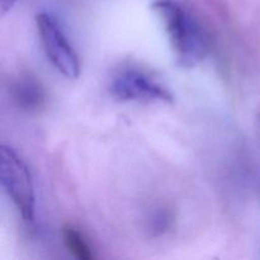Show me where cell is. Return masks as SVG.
<instances>
[{
  "label": "cell",
  "instance_id": "obj_5",
  "mask_svg": "<svg viewBox=\"0 0 260 260\" xmlns=\"http://www.w3.org/2000/svg\"><path fill=\"white\" fill-rule=\"evenodd\" d=\"M12 95L18 107L24 111H37L45 103V91L35 76L20 74L13 83Z\"/></svg>",
  "mask_w": 260,
  "mask_h": 260
},
{
  "label": "cell",
  "instance_id": "obj_6",
  "mask_svg": "<svg viewBox=\"0 0 260 260\" xmlns=\"http://www.w3.org/2000/svg\"><path fill=\"white\" fill-rule=\"evenodd\" d=\"M63 245L69 253L79 260H93L95 255L83 234L73 225H65L62 228Z\"/></svg>",
  "mask_w": 260,
  "mask_h": 260
},
{
  "label": "cell",
  "instance_id": "obj_2",
  "mask_svg": "<svg viewBox=\"0 0 260 260\" xmlns=\"http://www.w3.org/2000/svg\"><path fill=\"white\" fill-rule=\"evenodd\" d=\"M0 178L5 192L12 198L23 220L33 221L36 196L32 177L22 157L7 145H3L0 150Z\"/></svg>",
  "mask_w": 260,
  "mask_h": 260
},
{
  "label": "cell",
  "instance_id": "obj_1",
  "mask_svg": "<svg viewBox=\"0 0 260 260\" xmlns=\"http://www.w3.org/2000/svg\"><path fill=\"white\" fill-rule=\"evenodd\" d=\"M151 9L164 23L179 65L183 68L198 65L210 50L200 23L175 0H155Z\"/></svg>",
  "mask_w": 260,
  "mask_h": 260
},
{
  "label": "cell",
  "instance_id": "obj_3",
  "mask_svg": "<svg viewBox=\"0 0 260 260\" xmlns=\"http://www.w3.org/2000/svg\"><path fill=\"white\" fill-rule=\"evenodd\" d=\"M38 35L48 61L53 68L68 79H78L80 75V62L78 53L68 40L60 20L48 12L36 15Z\"/></svg>",
  "mask_w": 260,
  "mask_h": 260
},
{
  "label": "cell",
  "instance_id": "obj_4",
  "mask_svg": "<svg viewBox=\"0 0 260 260\" xmlns=\"http://www.w3.org/2000/svg\"><path fill=\"white\" fill-rule=\"evenodd\" d=\"M111 93L123 102H165L172 103L174 96L168 88L139 69L127 68L118 71L111 81Z\"/></svg>",
  "mask_w": 260,
  "mask_h": 260
},
{
  "label": "cell",
  "instance_id": "obj_7",
  "mask_svg": "<svg viewBox=\"0 0 260 260\" xmlns=\"http://www.w3.org/2000/svg\"><path fill=\"white\" fill-rule=\"evenodd\" d=\"M17 2L18 0H0V10H2V14L4 15L8 12H10Z\"/></svg>",
  "mask_w": 260,
  "mask_h": 260
}]
</instances>
